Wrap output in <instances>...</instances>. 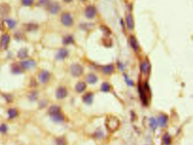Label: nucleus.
<instances>
[{
  "label": "nucleus",
  "instance_id": "f257e3e1",
  "mask_svg": "<svg viewBox=\"0 0 193 145\" xmlns=\"http://www.w3.org/2000/svg\"><path fill=\"white\" fill-rule=\"evenodd\" d=\"M106 125L110 132H113L115 131L119 126V121L116 117L110 116L107 118Z\"/></svg>",
  "mask_w": 193,
  "mask_h": 145
},
{
  "label": "nucleus",
  "instance_id": "f03ea898",
  "mask_svg": "<svg viewBox=\"0 0 193 145\" xmlns=\"http://www.w3.org/2000/svg\"><path fill=\"white\" fill-rule=\"evenodd\" d=\"M61 22L67 27L71 26L73 24V19L71 15L68 13H64L61 15Z\"/></svg>",
  "mask_w": 193,
  "mask_h": 145
},
{
  "label": "nucleus",
  "instance_id": "7ed1b4c3",
  "mask_svg": "<svg viewBox=\"0 0 193 145\" xmlns=\"http://www.w3.org/2000/svg\"><path fill=\"white\" fill-rule=\"evenodd\" d=\"M83 68L78 64L72 65L71 67V72L74 76H80L83 73Z\"/></svg>",
  "mask_w": 193,
  "mask_h": 145
},
{
  "label": "nucleus",
  "instance_id": "20e7f679",
  "mask_svg": "<svg viewBox=\"0 0 193 145\" xmlns=\"http://www.w3.org/2000/svg\"><path fill=\"white\" fill-rule=\"evenodd\" d=\"M10 37L8 34L2 35L1 38V48L2 50H6L10 42Z\"/></svg>",
  "mask_w": 193,
  "mask_h": 145
},
{
  "label": "nucleus",
  "instance_id": "39448f33",
  "mask_svg": "<svg viewBox=\"0 0 193 145\" xmlns=\"http://www.w3.org/2000/svg\"><path fill=\"white\" fill-rule=\"evenodd\" d=\"M39 80L43 83H46L50 79V73L47 71L44 70L41 71L38 76Z\"/></svg>",
  "mask_w": 193,
  "mask_h": 145
},
{
  "label": "nucleus",
  "instance_id": "423d86ee",
  "mask_svg": "<svg viewBox=\"0 0 193 145\" xmlns=\"http://www.w3.org/2000/svg\"><path fill=\"white\" fill-rule=\"evenodd\" d=\"M11 10V8L9 5L7 4H2L0 5V14L1 15L5 16L9 14Z\"/></svg>",
  "mask_w": 193,
  "mask_h": 145
},
{
  "label": "nucleus",
  "instance_id": "0eeeda50",
  "mask_svg": "<svg viewBox=\"0 0 193 145\" xmlns=\"http://www.w3.org/2000/svg\"><path fill=\"white\" fill-rule=\"evenodd\" d=\"M67 95V91L66 89L63 87H61L58 89L56 92V97L58 99H63Z\"/></svg>",
  "mask_w": 193,
  "mask_h": 145
},
{
  "label": "nucleus",
  "instance_id": "6e6552de",
  "mask_svg": "<svg viewBox=\"0 0 193 145\" xmlns=\"http://www.w3.org/2000/svg\"><path fill=\"white\" fill-rule=\"evenodd\" d=\"M96 9H95V8L93 6H88L87 8H86L85 15H86V16L88 18H89V19L93 18L94 16L96 15Z\"/></svg>",
  "mask_w": 193,
  "mask_h": 145
},
{
  "label": "nucleus",
  "instance_id": "1a4fd4ad",
  "mask_svg": "<svg viewBox=\"0 0 193 145\" xmlns=\"http://www.w3.org/2000/svg\"><path fill=\"white\" fill-rule=\"evenodd\" d=\"M21 66L25 69H29L35 66V62L33 60H28L21 62Z\"/></svg>",
  "mask_w": 193,
  "mask_h": 145
},
{
  "label": "nucleus",
  "instance_id": "9d476101",
  "mask_svg": "<svg viewBox=\"0 0 193 145\" xmlns=\"http://www.w3.org/2000/svg\"><path fill=\"white\" fill-rule=\"evenodd\" d=\"M49 10L50 13L53 14H55L58 13V11L60 10V6H59L58 3L54 2L50 4Z\"/></svg>",
  "mask_w": 193,
  "mask_h": 145
},
{
  "label": "nucleus",
  "instance_id": "9b49d317",
  "mask_svg": "<svg viewBox=\"0 0 193 145\" xmlns=\"http://www.w3.org/2000/svg\"><path fill=\"white\" fill-rule=\"evenodd\" d=\"M138 91L139 94H140V97H141V99L142 101V103H144L145 105H147V98L146 96V94L145 93V91L144 89L142 88L141 85H139L138 87Z\"/></svg>",
  "mask_w": 193,
  "mask_h": 145
},
{
  "label": "nucleus",
  "instance_id": "f8f14e48",
  "mask_svg": "<svg viewBox=\"0 0 193 145\" xmlns=\"http://www.w3.org/2000/svg\"><path fill=\"white\" fill-rule=\"evenodd\" d=\"M93 94L91 93H88L85 94L82 98L83 101L87 105H90L91 103L93 102Z\"/></svg>",
  "mask_w": 193,
  "mask_h": 145
},
{
  "label": "nucleus",
  "instance_id": "ddd939ff",
  "mask_svg": "<svg viewBox=\"0 0 193 145\" xmlns=\"http://www.w3.org/2000/svg\"><path fill=\"white\" fill-rule=\"evenodd\" d=\"M49 113L50 116H54V115L61 113V108L57 106H53L49 108Z\"/></svg>",
  "mask_w": 193,
  "mask_h": 145
},
{
  "label": "nucleus",
  "instance_id": "4468645a",
  "mask_svg": "<svg viewBox=\"0 0 193 145\" xmlns=\"http://www.w3.org/2000/svg\"><path fill=\"white\" fill-rule=\"evenodd\" d=\"M167 120H168V118L167 116H165V115H160V116H159L158 118V125L161 127L165 126L166 125V124H167Z\"/></svg>",
  "mask_w": 193,
  "mask_h": 145
},
{
  "label": "nucleus",
  "instance_id": "2eb2a0df",
  "mask_svg": "<svg viewBox=\"0 0 193 145\" xmlns=\"http://www.w3.org/2000/svg\"><path fill=\"white\" fill-rule=\"evenodd\" d=\"M68 52L66 49H62L59 50L57 55V58L58 59H63L67 57Z\"/></svg>",
  "mask_w": 193,
  "mask_h": 145
},
{
  "label": "nucleus",
  "instance_id": "dca6fc26",
  "mask_svg": "<svg viewBox=\"0 0 193 145\" xmlns=\"http://www.w3.org/2000/svg\"><path fill=\"white\" fill-rule=\"evenodd\" d=\"M126 22L128 25V27L129 29H132L134 28V22H133V17L131 14L127 15L126 18Z\"/></svg>",
  "mask_w": 193,
  "mask_h": 145
},
{
  "label": "nucleus",
  "instance_id": "f3484780",
  "mask_svg": "<svg viewBox=\"0 0 193 145\" xmlns=\"http://www.w3.org/2000/svg\"><path fill=\"white\" fill-rule=\"evenodd\" d=\"M86 81H87L89 84H95L97 81V78L96 75H94V74H89V75L86 77Z\"/></svg>",
  "mask_w": 193,
  "mask_h": 145
},
{
  "label": "nucleus",
  "instance_id": "a211bd4d",
  "mask_svg": "<svg viewBox=\"0 0 193 145\" xmlns=\"http://www.w3.org/2000/svg\"><path fill=\"white\" fill-rule=\"evenodd\" d=\"M18 57L19 59H24L26 57H27L28 56V50L26 49H20L18 52V54H17Z\"/></svg>",
  "mask_w": 193,
  "mask_h": 145
},
{
  "label": "nucleus",
  "instance_id": "6ab92c4d",
  "mask_svg": "<svg viewBox=\"0 0 193 145\" xmlns=\"http://www.w3.org/2000/svg\"><path fill=\"white\" fill-rule=\"evenodd\" d=\"M130 42L131 44V46L135 51H137L139 49V45L137 41L136 38L134 36H131L130 37Z\"/></svg>",
  "mask_w": 193,
  "mask_h": 145
},
{
  "label": "nucleus",
  "instance_id": "aec40b11",
  "mask_svg": "<svg viewBox=\"0 0 193 145\" xmlns=\"http://www.w3.org/2000/svg\"><path fill=\"white\" fill-rule=\"evenodd\" d=\"M150 69V64L147 62H144L143 63L141 64V69L142 72L144 73H147L148 71H149Z\"/></svg>",
  "mask_w": 193,
  "mask_h": 145
},
{
  "label": "nucleus",
  "instance_id": "412c9836",
  "mask_svg": "<svg viewBox=\"0 0 193 145\" xmlns=\"http://www.w3.org/2000/svg\"><path fill=\"white\" fill-rule=\"evenodd\" d=\"M52 120L55 122H62L64 120V117L63 115L61 113L58 114L54 116H51Z\"/></svg>",
  "mask_w": 193,
  "mask_h": 145
},
{
  "label": "nucleus",
  "instance_id": "4be33fe9",
  "mask_svg": "<svg viewBox=\"0 0 193 145\" xmlns=\"http://www.w3.org/2000/svg\"><path fill=\"white\" fill-rule=\"evenodd\" d=\"M86 87H87V86H86L85 83L83 82H79L76 86V90L78 92L81 93L85 90Z\"/></svg>",
  "mask_w": 193,
  "mask_h": 145
},
{
  "label": "nucleus",
  "instance_id": "5701e85b",
  "mask_svg": "<svg viewBox=\"0 0 193 145\" xmlns=\"http://www.w3.org/2000/svg\"><path fill=\"white\" fill-rule=\"evenodd\" d=\"M114 68L112 65H107L102 67V71L106 74H110L114 71Z\"/></svg>",
  "mask_w": 193,
  "mask_h": 145
},
{
  "label": "nucleus",
  "instance_id": "b1692460",
  "mask_svg": "<svg viewBox=\"0 0 193 145\" xmlns=\"http://www.w3.org/2000/svg\"><path fill=\"white\" fill-rule=\"evenodd\" d=\"M26 29L27 31H36L38 28L37 24H33V23H29V24H26L25 26Z\"/></svg>",
  "mask_w": 193,
  "mask_h": 145
},
{
  "label": "nucleus",
  "instance_id": "393cba45",
  "mask_svg": "<svg viewBox=\"0 0 193 145\" xmlns=\"http://www.w3.org/2000/svg\"><path fill=\"white\" fill-rule=\"evenodd\" d=\"M12 72L15 74H19L23 72V70L21 67L16 64H14L12 67Z\"/></svg>",
  "mask_w": 193,
  "mask_h": 145
},
{
  "label": "nucleus",
  "instance_id": "a878e982",
  "mask_svg": "<svg viewBox=\"0 0 193 145\" xmlns=\"http://www.w3.org/2000/svg\"><path fill=\"white\" fill-rule=\"evenodd\" d=\"M111 87L107 82H103L102 84L101 88H100V90H101L103 92H108L110 90Z\"/></svg>",
  "mask_w": 193,
  "mask_h": 145
},
{
  "label": "nucleus",
  "instance_id": "bb28decb",
  "mask_svg": "<svg viewBox=\"0 0 193 145\" xmlns=\"http://www.w3.org/2000/svg\"><path fill=\"white\" fill-rule=\"evenodd\" d=\"M8 114H9V116L10 118H11V119H13V118L17 116L18 112H17V111H16L15 109L11 108V109H9Z\"/></svg>",
  "mask_w": 193,
  "mask_h": 145
},
{
  "label": "nucleus",
  "instance_id": "cd10ccee",
  "mask_svg": "<svg viewBox=\"0 0 193 145\" xmlns=\"http://www.w3.org/2000/svg\"><path fill=\"white\" fill-rule=\"evenodd\" d=\"M5 21L7 23V24L10 29L14 28L16 25V22L12 19H6Z\"/></svg>",
  "mask_w": 193,
  "mask_h": 145
},
{
  "label": "nucleus",
  "instance_id": "c85d7f7f",
  "mask_svg": "<svg viewBox=\"0 0 193 145\" xmlns=\"http://www.w3.org/2000/svg\"><path fill=\"white\" fill-rule=\"evenodd\" d=\"M150 126L151 127V128H152L153 129L155 130L156 129L157 125H158V124H157V122L156 120L155 119V118H154V117L150 118Z\"/></svg>",
  "mask_w": 193,
  "mask_h": 145
},
{
  "label": "nucleus",
  "instance_id": "c756f323",
  "mask_svg": "<svg viewBox=\"0 0 193 145\" xmlns=\"http://www.w3.org/2000/svg\"><path fill=\"white\" fill-rule=\"evenodd\" d=\"M73 41V39L72 36H68L65 37L63 40V43L66 45H68V44L72 43Z\"/></svg>",
  "mask_w": 193,
  "mask_h": 145
},
{
  "label": "nucleus",
  "instance_id": "7c9ffc66",
  "mask_svg": "<svg viewBox=\"0 0 193 145\" xmlns=\"http://www.w3.org/2000/svg\"><path fill=\"white\" fill-rule=\"evenodd\" d=\"M163 141L166 145H169L171 143V137L168 134H166L163 137Z\"/></svg>",
  "mask_w": 193,
  "mask_h": 145
},
{
  "label": "nucleus",
  "instance_id": "2f4dec72",
  "mask_svg": "<svg viewBox=\"0 0 193 145\" xmlns=\"http://www.w3.org/2000/svg\"><path fill=\"white\" fill-rule=\"evenodd\" d=\"M22 3L23 5L29 6L33 4V0H22Z\"/></svg>",
  "mask_w": 193,
  "mask_h": 145
},
{
  "label": "nucleus",
  "instance_id": "473e14b6",
  "mask_svg": "<svg viewBox=\"0 0 193 145\" xmlns=\"http://www.w3.org/2000/svg\"><path fill=\"white\" fill-rule=\"evenodd\" d=\"M38 6H46L49 5V0H40L38 2Z\"/></svg>",
  "mask_w": 193,
  "mask_h": 145
},
{
  "label": "nucleus",
  "instance_id": "72a5a7b5",
  "mask_svg": "<svg viewBox=\"0 0 193 145\" xmlns=\"http://www.w3.org/2000/svg\"><path fill=\"white\" fill-rule=\"evenodd\" d=\"M57 142L58 145H64L65 144V140L64 138H59L57 139Z\"/></svg>",
  "mask_w": 193,
  "mask_h": 145
},
{
  "label": "nucleus",
  "instance_id": "f704fd0d",
  "mask_svg": "<svg viewBox=\"0 0 193 145\" xmlns=\"http://www.w3.org/2000/svg\"><path fill=\"white\" fill-rule=\"evenodd\" d=\"M7 131V127L5 124H2L1 126H0V132L2 133H5Z\"/></svg>",
  "mask_w": 193,
  "mask_h": 145
},
{
  "label": "nucleus",
  "instance_id": "c9c22d12",
  "mask_svg": "<svg viewBox=\"0 0 193 145\" xmlns=\"http://www.w3.org/2000/svg\"><path fill=\"white\" fill-rule=\"evenodd\" d=\"M125 81H126L128 85H129V86H133V82L132 80H130L128 78V77L126 75H125Z\"/></svg>",
  "mask_w": 193,
  "mask_h": 145
},
{
  "label": "nucleus",
  "instance_id": "e433bc0d",
  "mask_svg": "<svg viewBox=\"0 0 193 145\" xmlns=\"http://www.w3.org/2000/svg\"><path fill=\"white\" fill-rule=\"evenodd\" d=\"M4 29V21L0 19V31H3Z\"/></svg>",
  "mask_w": 193,
  "mask_h": 145
},
{
  "label": "nucleus",
  "instance_id": "4c0bfd02",
  "mask_svg": "<svg viewBox=\"0 0 193 145\" xmlns=\"http://www.w3.org/2000/svg\"><path fill=\"white\" fill-rule=\"evenodd\" d=\"M30 98H31V99L35 100V99H36V96L35 94H31Z\"/></svg>",
  "mask_w": 193,
  "mask_h": 145
},
{
  "label": "nucleus",
  "instance_id": "58836bf2",
  "mask_svg": "<svg viewBox=\"0 0 193 145\" xmlns=\"http://www.w3.org/2000/svg\"><path fill=\"white\" fill-rule=\"evenodd\" d=\"M64 1L65 2H71V1H72V0H64Z\"/></svg>",
  "mask_w": 193,
  "mask_h": 145
},
{
  "label": "nucleus",
  "instance_id": "ea45409f",
  "mask_svg": "<svg viewBox=\"0 0 193 145\" xmlns=\"http://www.w3.org/2000/svg\"><path fill=\"white\" fill-rule=\"evenodd\" d=\"M82 1H85V0H82Z\"/></svg>",
  "mask_w": 193,
  "mask_h": 145
}]
</instances>
